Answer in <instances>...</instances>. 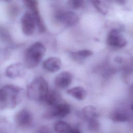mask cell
Returning a JSON list of instances; mask_svg holds the SVG:
<instances>
[{"label":"cell","instance_id":"cell-1","mask_svg":"<svg viewBox=\"0 0 133 133\" xmlns=\"http://www.w3.org/2000/svg\"><path fill=\"white\" fill-rule=\"evenodd\" d=\"M24 96L22 88L7 85L0 89V110L11 109L16 107L22 101Z\"/></svg>","mask_w":133,"mask_h":133},{"label":"cell","instance_id":"cell-2","mask_svg":"<svg viewBox=\"0 0 133 133\" xmlns=\"http://www.w3.org/2000/svg\"><path fill=\"white\" fill-rule=\"evenodd\" d=\"M49 87L46 80L42 76H38L28 85L26 95L30 99L39 102H44L48 93Z\"/></svg>","mask_w":133,"mask_h":133},{"label":"cell","instance_id":"cell-3","mask_svg":"<svg viewBox=\"0 0 133 133\" xmlns=\"http://www.w3.org/2000/svg\"><path fill=\"white\" fill-rule=\"evenodd\" d=\"M46 51L44 44L37 42L32 44L26 50L24 57V66L28 69H33L41 62Z\"/></svg>","mask_w":133,"mask_h":133},{"label":"cell","instance_id":"cell-4","mask_svg":"<svg viewBox=\"0 0 133 133\" xmlns=\"http://www.w3.org/2000/svg\"><path fill=\"white\" fill-rule=\"evenodd\" d=\"M114 61L119 65L124 79L127 81L133 74V57L129 56L126 58L118 56L115 57Z\"/></svg>","mask_w":133,"mask_h":133},{"label":"cell","instance_id":"cell-5","mask_svg":"<svg viewBox=\"0 0 133 133\" xmlns=\"http://www.w3.org/2000/svg\"><path fill=\"white\" fill-rule=\"evenodd\" d=\"M56 21L66 26H72L76 25L79 20L78 16L72 11H59L55 15Z\"/></svg>","mask_w":133,"mask_h":133},{"label":"cell","instance_id":"cell-6","mask_svg":"<svg viewBox=\"0 0 133 133\" xmlns=\"http://www.w3.org/2000/svg\"><path fill=\"white\" fill-rule=\"evenodd\" d=\"M21 25L24 35L31 36L34 34L36 25L34 17L30 11L25 12L21 17Z\"/></svg>","mask_w":133,"mask_h":133},{"label":"cell","instance_id":"cell-7","mask_svg":"<svg viewBox=\"0 0 133 133\" xmlns=\"http://www.w3.org/2000/svg\"><path fill=\"white\" fill-rule=\"evenodd\" d=\"M108 44L113 47L123 48L127 43L126 38L118 29H113L109 32L107 40Z\"/></svg>","mask_w":133,"mask_h":133},{"label":"cell","instance_id":"cell-8","mask_svg":"<svg viewBox=\"0 0 133 133\" xmlns=\"http://www.w3.org/2000/svg\"><path fill=\"white\" fill-rule=\"evenodd\" d=\"M24 3L26 6L29 9V11L33 14L34 17L38 30L41 33L44 32L45 31V26L38 10L37 1L31 0L25 2Z\"/></svg>","mask_w":133,"mask_h":133},{"label":"cell","instance_id":"cell-9","mask_svg":"<svg viewBox=\"0 0 133 133\" xmlns=\"http://www.w3.org/2000/svg\"><path fill=\"white\" fill-rule=\"evenodd\" d=\"M15 122L18 126L21 127H28L33 123L32 114L28 109H23L16 114Z\"/></svg>","mask_w":133,"mask_h":133},{"label":"cell","instance_id":"cell-10","mask_svg":"<svg viewBox=\"0 0 133 133\" xmlns=\"http://www.w3.org/2000/svg\"><path fill=\"white\" fill-rule=\"evenodd\" d=\"M73 79L72 74L68 71H63L58 74L55 77V84L59 89L67 88L71 84Z\"/></svg>","mask_w":133,"mask_h":133},{"label":"cell","instance_id":"cell-11","mask_svg":"<svg viewBox=\"0 0 133 133\" xmlns=\"http://www.w3.org/2000/svg\"><path fill=\"white\" fill-rule=\"evenodd\" d=\"M71 108L70 105L66 103H59L52 107L49 115L53 117H64L70 114Z\"/></svg>","mask_w":133,"mask_h":133},{"label":"cell","instance_id":"cell-12","mask_svg":"<svg viewBox=\"0 0 133 133\" xmlns=\"http://www.w3.org/2000/svg\"><path fill=\"white\" fill-rule=\"evenodd\" d=\"M6 75L10 78H15L23 76L24 74V66L20 63L10 64L6 70Z\"/></svg>","mask_w":133,"mask_h":133},{"label":"cell","instance_id":"cell-13","mask_svg":"<svg viewBox=\"0 0 133 133\" xmlns=\"http://www.w3.org/2000/svg\"><path fill=\"white\" fill-rule=\"evenodd\" d=\"M43 67L47 71L54 73L60 69L61 61L57 57H50L43 62Z\"/></svg>","mask_w":133,"mask_h":133},{"label":"cell","instance_id":"cell-14","mask_svg":"<svg viewBox=\"0 0 133 133\" xmlns=\"http://www.w3.org/2000/svg\"><path fill=\"white\" fill-rule=\"evenodd\" d=\"M66 93L79 101L84 100L87 96L86 91L82 86H75L67 90Z\"/></svg>","mask_w":133,"mask_h":133},{"label":"cell","instance_id":"cell-15","mask_svg":"<svg viewBox=\"0 0 133 133\" xmlns=\"http://www.w3.org/2000/svg\"><path fill=\"white\" fill-rule=\"evenodd\" d=\"M61 99V95L58 91L51 90L49 91L44 102L49 106L54 107L60 103Z\"/></svg>","mask_w":133,"mask_h":133},{"label":"cell","instance_id":"cell-16","mask_svg":"<svg viewBox=\"0 0 133 133\" xmlns=\"http://www.w3.org/2000/svg\"><path fill=\"white\" fill-rule=\"evenodd\" d=\"M82 117L87 122L98 118V113L96 108L92 105H87L83 108L81 111Z\"/></svg>","mask_w":133,"mask_h":133},{"label":"cell","instance_id":"cell-17","mask_svg":"<svg viewBox=\"0 0 133 133\" xmlns=\"http://www.w3.org/2000/svg\"><path fill=\"white\" fill-rule=\"evenodd\" d=\"M70 56L71 58L76 61H81L86 58L91 56L93 53L92 51L88 50V49H84L78 50L76 51H73L70 53Z\"/></svg>","mask_w":133,"mask_h":133},{"label":"cell","instance_id":"cell-18","mask_svg":"<svg viewBox=\"0 0 133 133\" xmlns=\"http://www.w3.org/2000/svg\"><path fill=\"white\" fill-rule=\"evenodd\" d=\"M110 118L114 122H125L129 120V116L126 112L117 110L112 113Z\"/></svg>","mask_w":133,"mask_h":133},{"label":"cell","instance_id":"cell-19","mask_svg":"<svg viewBox=\"0 0 133 133\" xmlns=\"http://www.w3.org/2000/svg\"><path fill=\"white\" fill-rule=\"evenodd\" d=\"M72 128L69 124L63 121H58L54 124V129L58 133H69Z\"/></svg>","mask_w":133,"mask_h":133},{"label":"cell","instance_id":"cell-20","mask_svg":"<svg viewBox=\"0 0 133 133\" xmlns=\"http://www.w3.org/2000/svg\"><path fill=\"white\" fill-rule=\"evenodd\" d=\"M94 7L101 14L106 15L108 12V7L102 0H91Z\"/></svg>","mask_w":133,"mask_h":133},{"label":"cell","instance_id":"cell-21","mask_svg":"<svg viewBox=\"0 0 133 133\" xmlns=\"http://www.w3.org/2000/svg\"><path fill=\"white\" fill-rule=\"evenodd\" d=\"M88 122V128L89 130L93 132L98 131L100 128V123L97 118L91 119Z\"/></svg>","mask_w":133,"mask_h":133},{"label":"cell","instance_id":"cell-22","mask_svg":"<svg viewBox=\"0 0 133 133\" xmlns=\"http://www.w3.org/2000/svg\"><path fill=\"white\" fill-rule=\"evenodd\" d=\"M85 3V0H68L69 7L73 9H78L82 7Z\"/></svg>","mask_w":133,"mask_h":133},{"label":"cell","instance_id":"cell-23","mask_svg":"<svg viewBox=\"0 0 133 133\" xmlns=\"http://www.w3.org/2000/svg\"><path fill=\"white\" fill-rule=\"evenodd\" d=\"M34 133H52L51 131L46 126H41L38 127Z\"/></svg>","mask_w":133,"mask_h":133},{"label":"cell","instance_id":"cell-24","mask_svg":"<svg viewBox=\"0 0 133 133\" xmlns=\"http://www.w3.org/2000/svg\"><path fill=\"white\" fill-rule=\"evenodd\" d=\"M69 133H82V132L78 127H75L72 128L71 130Z\"/></svg>","mask_w":133,"mask_h":133},{"label":"cell","instance_id":"cell-25","mask_svg":"<svg viewBox=\"0 0 133 133\" xmlns=\"http://www.w3.org/2000/svg\"><path fill=\"white\" fill-rule=\"evenodd\" d=\"M112 1L120 4H124L126 2V0H112Z\"/></svg>","mask_w":133,"mask_h":133},{"label":"cell","instance_id":"cell-26","mask_svg":"<svg viewBox=\"0 0 133 133\" xmlns=\"http://www.w3.org/2000/svg\"><path fill=\"white\" fill-rule=\"evenodd\" d=\"M131 111H132V112L133 113V103L131 105Z\"/></svg>","mask_w":133,"mask_h":133},{"label":"cell","instance_id":"cell-27","mask_svg":"<svg viewBox=\"0 0 133 133\" xmlns=\"http://www.w3.org/2000/svg\"><path fill=\"white\" fill-rule=\"evenodd\" d=\"M31 1V0H23L24 2H27V1Z\"/></svg>","mask_w":133,"mask_h":133},{"label":"cell","instance_id":"cell-28","mask_svg":"<svg viewBox=\"0 0 133 133\" xmlns=\"http://www.w3.org/2000/svg\"><path fill=\"white\" fill-rule=\"evenodd\" d=\"M131 89H132V90H133V84H132V86H131Z\"/></svg>","mask_w":133,"mask_h":133}]
</instances>
